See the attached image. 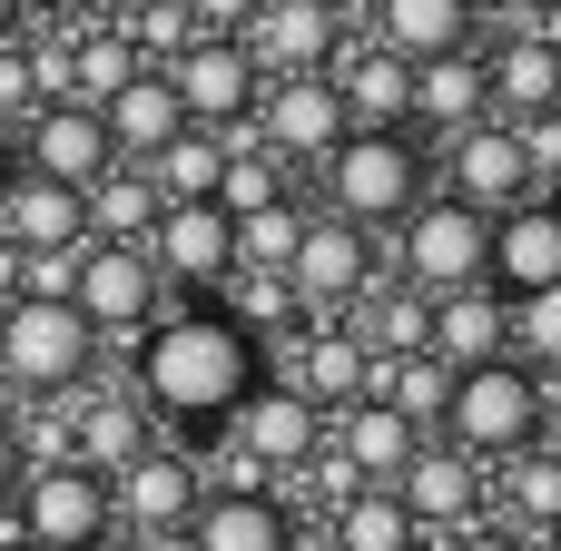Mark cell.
<instances>
[{
  "label": "cell",
  "mask_w": 561,
  "mask_h": 551,
  "mask_svg": "<svg viewBox=\"0 0 561 551\" xmlns=\"http://www.w3.org/2000/svg\"><path fill=\"white\" fill-rule=\"evenodd\" d=\"M256 384H266V355L237 335L227 306H178L138 345V404L158 424H178V434H217Z\"/></svg>",
  "instance_id": "obj_1"
},
{
  "label": "cell",
  "mask_w": 561,
  "mask_h": 551,
  "mask_svg": "<svg viewBox=\"0 0 561 551\" xmlns=\"http://www.w3.org/2000/svg\"><path fill=\"white\" fill-rule=\"evenodd\" d=\"M424 197V138L414 128H345L325 148V217L345 227H404Z\"/></svg>",
  "instance_id": "obj_2"
},
{
  "label": "cell",
  "mask_w": 561,
  "mask_h": 551,
  "mask_svg": "<svg viewBox=\"0 0 561 551\" xmlns=\"http://www.w3.org/2000/svg\"><path fill=\"white\" fill-rule=\"evenodd\" d=\"M533 434H542V375L533 365H473V375H454V404H444V424H434V444H454V454H473L483 473L493 463H513V454H533Z\"/></svg>",
  "instance_id": "obj_3"
},
{
  "label": "cell",
  "mask_w": 561,
  "mask_h": 551,
  "mask_svg": "<svg viewBox=\"0 0 561 551\" xmlns=\"http://www.w3.org/2000/svg\"><path fill=\"white\" fill-rule=\"evenodd\" d=\"M394 286L414 296H463V286H493V217H473L463 197H414L404 227H394Z\"/></svg>",
  "instance_id": "obj_4"
},
{
  "label": "cell",
  "mask_w": 561,
  "mask_h": 551,
  "mask_svg": "<svg viewBox=\"0 0 561 551\" xmlns=\"http://www.w3.org/2000/svg\"><path fill=\"white\" fill-rule=\"evenodd\" d=\"M99 335L79 306H0V384L10 394H69L89 384Z\"/></svg>",
  "instance_id": "obj_5"
},
{
  "label": "cell",
  "mask_w": 561,
  "mask_h": 551,
  "mask_svg": "<svg viewBox=\"0 0 561 551\" xmlns=\"http://www.w3.org/2000/svg\"><path fill=\"white\" fill-rule=\"evenodd\" d=\"M217 434H227V463H247L256 483H276V473H306V463L325 454V414H316L296 384H256V394H247V404H237Z\"/></svg>",
  "instance_id": "obj_6"
},
{
  "label": "cell",
  "mask_w": 561,
  "mask_h": 551,
  "mask_svg": "<svg viewBox=\"0 0 561 551\" xmlns=\"http://www.w3.org/2000/svg\"><path fill=\"white\" fill-rule=\"evenodd\" d=\"M10 532L39 542V551L99 542V532H118V523H108V483H99L89 463H39V473H20V493H10Z\"/></svg>",
  "instance_id": "obj_7"
},
{
  "label": "cell",
  "mask_w": 561,
  "mask_h": 551,
  "mask_svg": "<svg viewBox=\"0 0 561 551\" xmlns=\"http://www.w3.org/2000/svg\"><path fill=\"white\" fill-rule=\"evenodd\" d=\"M158 79H168L178 118H187V128H207V138H217V128H237V118L256 108V89H266V79H256V59H247L237 39H207V30H197Z\"/></svg>",
  "instance_id": "obj_8"
},
{
  "label": "cell",
  "mask_w": 561,
  "mask_h": 551,
  "mask_svg": "<svg viewBox=\"0 0 561 551\" xmlns=\"http://www.w3.org/2000/svg\"><path fill=\"white\" fill-rule=\"evenodd\" d=\"M158 266H148V246H79V276H69V306L89 315V335L108 345V335H148L158 325Z\"/></svg>",
  "instance_id": "obj_9"
},
{
  "label": "cell",
  "mask_w": 561,
  "mask_h": 551,
  "mask_svg": "<svg viewBox=\"0 0 561 551\" xmlns=\"http://www.w3.org/2000/svg\"><path fill=\"white\" fill-rule=\"evenodd\" d=\"M335 30H345L335 0H256L247 30H237V49L256 59V79H325L335 49H345Z\"/></svg>",
  "instance_id": "obj_10"
},
{
  "label": "cell",
  "mask_w": 561,
  "mask_h": 551,
  "mask_svg": "<svg viewBox=\"0 0 561 551\" xmlns=\"http://www.w3.org/2000/svg\"><path fill=\"white\" fill-rule=\"evenodd\" d=\"M365 266H375L365 227H345V217H306V237H296V256H286V286H296L306 325H345V306L365 296Z\"/></svg>",
  "instance_id": "obj_11"
},
{
  "label": "cell",
  "mask_w": 561,
  "mask_h": 551,
  "mask_svg": "<svg viewBox=\"0 0 561 551\" xmlns=\"http://www.w3.org/2000/svg\"><path fill=\"white\" fill-rule=\"evenodd\" d=\"M394 503L414 513V532H473L483 523V503H493V473L473 463V454H454V444H414V463L394 473Z\"/></svg>",
  "instance_id": "obj_12"
},
{
  "label": "cell",
  "mask_w": 561,
  "mask_h": 551,
  "mask_svg": "<svg viewBox=\"0 0 561 551\" xmlns=\"http://www.w3.org/2000/svg\"><path fill=\"white\" fill-rule=\"evenodd\" d=\"M247 128H256V148H266V158H316V168H325V148L345 138L335 79H266V89H256V108H247Z\"/></svg>",
  "instance_id": "obj_13"
},
{
  "label": "cell",
  "mask_w": 561,
  "mask_h": 551,
  "mask_svg": "<svg viewBox=\"0 0 561 551\" xmlns=\"http://www.w3.org/2000/svg\"><path fill=\"white\" fill-rule=\"evenodd\" d=\"M207 503V473L178 454V444H158V454H138L118 483H108V523L118 532H187V513Z\"/></svg>",
  "instance_id": "obj_14"
},
{
  "label": "cell",
  "mask_w": 561,
  "mask_h": 551,
  "mask_svg": "<svg viewBox=\"0 0 561 551\" xmlns=\"http://www.w3.org/2000/svg\"><path fill=\"white\" fill-rule=\"evenodd\" d=\"M444 197H463L473 217H513L523 197H542V187H533V168H523L513 118H473V128L454 138V187H444Z\"/></svg>",
  "instance_id": "obj_15"
},
{
  "label": "cell",
  "mask_w": 561,
  "mask_h": 551,
  "mask_svg": "<svg viewBox=\"0 0 561 551\" xmlns=\"http://www.w3.org/2000/svg\"><path fill=\"white\" fill-rule=\"evenodd\" d=\"M30 128V177H49V187H99L118 158H108V128H99V108H79V99H49V108H30L20 118Z\"/></svg>",
  "instance_id": "obj_16"
},
{
  "label": "cell",
  "mask_w": 561,
  "mask_h": 551,
  "mask_svg": "<svg viewBox=\"0 0 561 551\" xmlns=\"http://www.w3.org/2000/svg\"><path fill=\"white\" fill-rule=\"evenodd\" d=\"M424 355H434V365H454V375L503 365V355H513V296H493V286L434 296V315H424Z\"/></svg>",
  "instance_id": "obj_17"
},
{
  "label": "cell",
  "mask_w": 561,
  "mask_h": 551,
  "mask_svg": "<svg viewBox=\"0 0 561 551\" xmlns=\"http://www.w3.org/2000/svg\"><path fill=\"white\" fill-rule=\"evenodd\" d=\"M414 444H424V434H414L394 404H375V394H365V404H345V414H325V454H335L365 493H394V473L414 463Z\"/></svg>",
  "instance_id": "obj_18"
},
{
  "label": "cell",
  "mask_w": 561,
  "mask_h": 551,
  "mask_svg": "<svg viewBox=\"0 0 561 551\" xmlns=\"http://www.w3.org/2000/svg\"><path fill=\"white\" fill-rule=\"evenodd\" d=\"M335 108H345V128H414V69L394 59V49H375V39H355V49H335Z\"/></svg>",
  "instance_id": "obj_19"
},
{
  "label": "cell",
  "mask_w": 561,
  "mask_h": 551,
  "mask_svg": "<svg viewBox=\"0 0 561 551\" xmlns=\"http://www.w3.org/2000/svg\"><path fill=\"white\" fill-rule=\"evenodd\" d=\"M148 266H158V286L178 276V286H217L227 266H237V227H227V207H158V227H148Z\"/></svg>",
  "instance_id": "obj_20"
},
{
  "label": "cell",
  "mask_w": 561,
  "mask_h": 551,
  "mask_svg": "<svg viewBox=\"0 0 561 551\" xmlns=\"http://www.w3.org/2000/svg\"><path fill=\"white\" fill-rule=\"evenodd\" d=\"M561 286V197H523L493 217V296H542Z\"/></svg>",
  "instance_id": "obj_21"
},
{
  "label": "cell",
  "mask_w": 561,
  "mask_h": 551,
  "mask_svg": "<svg viewBox=\"0 0 561 551\" xmlns=\"http://www.w3.org/2000/svg\"><path fill=\"white\" fill-rule=\"evenodd\" d=\"M138 454H158V414H148L138 394H89V404L69 414V463H89L99 483H118Z\"/></svg>",
  "instance_id": "obj_22"
},
{
  "label": "cell",
  "mask_w": 561,
  "mask_h": 551,
  "mask_svg": "<svg viewBox=\"0 0 561 551\" xmlns=\"http://www.w3.org/2000/svg\"><path fill=\"white\" fill-rule=\"evenodd\" d=\"M0 246H10V256H69V246H89V227H79V187L10 177V197H0Z\"/></svg>",
  "instance_id": "obj_23"
},
{
  "label": "cell",
  "mask_w": 561,
  "mask_h": 551,
  "mask_svg": "<svg viewBox=\"0 0 561 551\" xmlns=\"http://www.w3.org/2000/svg\"><path fill=\"white\" fill-rule=\"evenodd\" d=\"M375 49H394L404 69L473 49V0H375Z\"/></svg>",
  "instance_id": "obj_24"
},
{
  "label": "cell",
  "mask_w": 561,
  "mask_h": 551,
  "mask_svg": "<svg viewBox=\"0 0 561 551\" xmlns=\"http://www.w3.org/2000/svg\"><path fill=\"white\" fill-rule=\"evenodd\" d=\"M99 128H108V158H118V168H148V158H158V148L187 128V118H178L168 79H158V69H138V79H128V89L99 108Z\"/></svg>",
  "instance_id": "obj_25"
},
{
  "label": "cell",
  "mask_w": 561,
  "mask_h": 551,
  "mask_svg": "<svg viewBox=\"0 0 561 551\" xmlns=\"http://www.w3.org/2000/svg\"><path fill=\"white\" fill-rule=\"evenodd\" d=\"M187 542L197 551H286L296 523H286L276 493H207V503L187 513Z\"/></svg>",
  "instance_id": "obj_26"
},
{
  "label": "cell",
  "mask_w": 561,
  "mask_h": 551,
  "mask_svg": "<svg viewBox=\"0 0 561 551\" xmlns=\"http://www.w3.org/2000/svg\"><path fill=\"white\" fill-rule=\"evenodd\" d=\"M483 99H493V118H542L561 99V59L533 30H503V49L483 59Z\"/></svg>",
  "instance_id": "obj_27"
},
{
  "label": "cell",
  "mask_w": 561,
  "mask_h": 551,
  "mask_svg": "<svg viewBox=\"0 0 561 551\" xmlns=\"http://www.w3.org/2000/svg\"><path fill=\"white\" fill-rule=\"evenodd\" d=\"M473 118H493V99H483V49H454V59H424L414 69V138L424 128H473Z\"/></svg>",
  "instance_id": "obj_28"
},
{
  "label": "cell",
  "mask_w": 561,
  "mask_h": 551,
  "mask_svg": "<svg viewBox=\"0 0 561 551\" xmlns=\"http://www.w3.org/2000/svg\"><path fill=\"white\" fill-rule=\"evenodd\" d=\"M79 227H89V246H148V227H158L148 168H108L99 187H79Z\"/></svg>",
  "instance_id": "obj_29"
},
{
  "label": "cell",
  "mask_w": 561,
  "mask_h": 551,
  "mask_svg": "<svg viewBox=\"0 0 561 551\" xmlns=\"http://www.w3.org/2000/svg\"><path fill=\"white\" fill-rule=\"evenodd\" d=\"M138 69H148V59L128 49V30H118V20H99V30H69V99H79V108H108V99H118Z\"/></svg>",
  "instance_id": "obj_30"
},
{
  "label": "cell",
  "mask_w": 561,
  "mask_h": 551,
  "mask_svg": "<svg viewBox=\"0 0 561 551\" xmlns=\"http://www.w3.org/2000/svg\"><path fill=\"white\" fill-rule=\"evenodd\" d=\"M217 168H227V148L207 128H178L148 158V187H158V207H217Z\"/></svg>",
  "instance_id": "obj_31"
},
{
  "label": "cell",
  "mask_w": 561,
  "mask_h": 551,
  "mask_svg": "<svg viewBox=\"0 0 561 551\" xmlns=\"http://www.w3.org/2000/svg\"><path fill=\"white\" fill-rule=\"evenodd\" d=\"M325 542L335 551H424V532H414V513H404L394 493H355V503L325 523Z\"/></svg>",
  "instance_id": "obj_32"
},
{
  "label": "cell",
  "mask_w": 561,
  "mask_h": 551,
  "mask_svg": "<svg viewBox=\"0 0 561 551\" xmlns=\"http://www.w3.org/2000/svg\"><path fill=\"white\" fill-rule=\"evenodd\" d=\"M296 237H306V207H296V197H266L256 217H237V266H247V276H286ZM237 266H227V276H237Z\"/></svg>",
  "instance_id": "obj_33"
},
{
  "label": "cell",
  "mask_w": 561,
  "mask_h": 551,
  "mask_svg": "<svg viewBox=\"0 0 561 551\" xmlns=\"http://www.w3.org/2000/svg\"><path fill=\"white\" fill-rule=\"evenodd\" d=\"M266 197H286V187H276V158H266V148H227V168H217V207H227V227L256 217Z\"/></svg>",
  "instance_id": "obj_34"
},
{
  "label": "cell",
  "mask_w": 561,
  "mask_h": 551,
  "mask_svg": "<svg viewBox=\"0 0 561 551\" xmlns=\"http://www.w3.org/2000/svg\"><path fill=\"white\" fill-rule=\"evenodd\" d=\"M513 365H552L561 375V286L513 296Z\"/></svg>",
  "instance_id": "obj_35"
},
{
  "label": "cell",
  "mask_w": 561,
  "mask_h": 551,
  "mask_svg": "<svg viewBox=\"0 0 561 551\" xmlns=\"http://www.w3.org/2000/svg\"><path fill=\"white\" fill-rule=\"evenodd\" d=\"M30 108H39V79H30V30H20V39H0V128Z\"/></svg>",
  "instance_id": "obj_36"
},
{
  "label": "cell",
  "mask_w": 561,
  "mask_h": 551,
  "mask_svg": "<svg viewBox=\"0 0 561 551\" xmlns=\"http://www.w3.org/2000/svg\"><path fill=\"white\" fill-rule=\"evenodd\" d=\"M178 10H187V30H207V39H237L256 0H178Z\"/></svg>",
  "instance_id": "obj_37"
},
{
  "label": "cell",
  "mask_w": 561,
  "mask_h": 551,
  "mask_svg": "<svg viewBox=\"0 0 561 551\" xmlns=\"http://www.w3.org/2000/svg\"><path fill=\"white\" fill-rule=\"evenodd\" d=\"M454 551H533V542H523V532H503V523H473Z\"/></svg>",
  "instance_id": "obj_38"
},
{
  "label": "cell",
  "mask_w": 561,
  "mask_h": 551,
  "mask_svg": "<svg viewBox=\"0 0 561 551\" xmlns=\"http://www.w3.org/2000/svg\"><path fill=\"white\" fill-rule=\"evenodd\" d=\"M20 493V444H10V414H0V503Z\"/></svg>",
  "instance_id": "obj_39"
},
{
  "label": "cell",
  "mask_w": 561,
  "mask_h": 551,
  "mask_svg": "<svg viewBox=\"0 0 561 551\" xmlns=\"http://www.w3.org/2000/svg\"><path fill=\"white\" fill-rule=\"evenodd\" d=\"M20 10H39V20H79V10H99V0H20Z\"/></svg>",
  "instance_id": "obj_40"
},
{
  "label": "cell",
  "mask_w": 561,
  "mask_h": 551,
  "mask_svg": "<svg viewBox=\"0 0 561 551\" xmlns=\"http://www.w3.org/2000/svg\"><path fill=\"white\" fill-rule=\"evenodd\" d=\"M128 542H138V551H197L187 532H128Z\"/></svg>",
  "instance_id": "obj_41"
},
{
  "label": "cell",
  "mask_w": 561,
  "mask_h": 551,
  "mask_svg": "<svg viewBox=\"0 0 561 551\" xmlns=\"http://www.w3.org/2000/svg\"><path fill=\"white\" fill-rule=\"evenodd\" d=\"M10 177H20V158H10V128H0V197H10Z\"/></svg>",
  "instance_id": "obj_42"
},
{
  "label": "cell",
  "mask_w": 561,
  "mask_h": 551,
  "mask_svg": "<svg viewBox=\"0 0 561 551\" xmlns=\"http://www.w3.org/2000/svg\"><path fill=\"white\" fill-rule=\"evenodd\" d=\"M79 551H138V542H128V532H99V542H79Z\"/></svg>",
  "instance_id": "obj_43"
},
{
  "label": "cell",
  "mask_w": 561,
  "mask_h": 551,
  "mask_svg": "<svg viewBox=\"0 0 561 551\" xmlns=\"http://www.w3.org/2000/svg\"><path fill=\"white\" fill-rule=\"evenodd\" d=\"M99 10H108V20H138V10H148V0H99Z\"/></svg>",
  "instance_id": "obj_44"
},
{
  "label": "cell",
  "mask_w": 561,
  "mask_h": 551,
  "mask_svg": "<svg viewBox=\"0 0 561 551\" xmlns=\"http://www.w3.org/2000/svg\"><path fill=\"white\" fill-rule=\"evenodd\" d=\"M0 39H20V0H0Z\"/></svg>",
  "instance_id": "obj_45"
},
{
  "label": "cell",
  "mask_w": 561,
  "mask_h": 551,
  "mask_svg": "<svg viewBox=\"0 0 561 551\" xmlns=\"http://www.w3.org/2000/svg\"><path fill=\"white\" fill-rule=\"evenodd\" d=\"M493 10H513V30H523V20H533V10H542V0H493Z\"/></svg>",
  "instance_id": "obj_46"
},
{
  "label": "cell",
  "mask_w": 561,
  "mask_h": 551,
  "mask_svg": "<svg viewBox=\"0 0 561 551\" xmlns=\"http://www.w3.org/2000/svg\"><path fill=\"white\" fill-rule=\"evenodd\" d=\"M542 551H561V523H552V532H542Z\"/></svg>",
  "instance_id": "obj_47"
},
{
  "label": "cell",
  "mask_w": 561,
  "mask_h": 551,
  "mask_svg": "<svg viewBox=\"0 0 561 551\" xmlns=\"http://www.w3.org/2000/svg\"><path fill=\"white\" fill-rule=\"evenodd\" d=\"M10 551H39V542H10Z\"/></svg>",
  "instance_id": "obj_48"
},
{
  "label": "cell",
  "mask_w": 561,
  "mask_h": 551,
  "mask_svg": "<svg viewBox=\"0 0 561 551\" xmlns=\"http://www.w3.org/2000/svg\"><path fill=\"white\" fill-rule=\"evenodd\" d=\"M552 118H561V99H552Z\"/></svg>",
  "instance_id": "obj_49"
}]
</instances>
